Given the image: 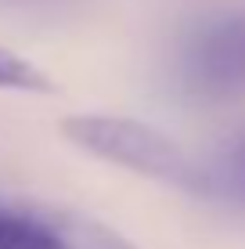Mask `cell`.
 Here are the masks:
<instances>
[{
	"label": "cell",
	"instance_id": "cell-5",
	"mask_svg": "<svg viewBox=\"0 0 245 249\" xmlns=\"http://www.w3.org/2000/svg\"><path fill=\"white\" fill-rule=\"evenodd\" d=\"M54 83L44 69H36L29 58L15 54L0 44V90H25V94H47Z\"/></svg>",
	"mask_w": 245,
	"mask_h": 249
},
{
	"label": "cell",
	"instance_id": "cell-2",
	"mask_svg": "<svg viewBox=\"0 0 245 249\" xmlns=\"http://www.w3.org/2000/svg\"><path fill=\"white\" fill-rule=\"evenodd\" d=\"M173 76L184 98L227 105L245 98V4L220 7L191 25L177 47Z\"/></svg>",
	"mask_w": 245,
	"mask_h": 249
},
{
	"label": "cell",
	"instance_id": "cell-1",
	"mask_svg": "<svg viewBox=\"0 0 245 249\" xmlns=\"http://www.w3.org/2000/svg\"><path fill=\"white\" fill-rule=\"evenodd\" d=\"M62 134L76 148L126 166L133 174L188 188V192L202 188V162H195L170 134H163L151 123L126 116H69L62 123Z\"/></svg>",
	"mask_w": 245,
	"mask_h": 249
},
{
	"label": "cell",
	"instance_id": "cell-3",
	"mask_svg": "<svg viewBox=\"0 0 245 249\" xmlns=\"http://www.w3.org/2000/svg\"><path fill=\"white\" fill-rule=\"evenodd\" d=\"M0 249H137L108 224L62 206L0 195Z\"/></svg>",
	"mask_w": 245,
	"mask_h": 249
},
{
	"label": "cell",
	"instance_id": "cell-4",
	"mask_svg": "<svg viewBox=\"0 0 245 249\" xmlns=\"http://www.w3.org/2000/svg\"><path fill=\"white\" fill-rule=\"evenodd\" d=\"M198 195L220 199L231 206H245V134L234 137L213 162H202V188Z\"/></svg>",
	"mask_w": 245,
	"mask_h": 249
}]
</instances>
